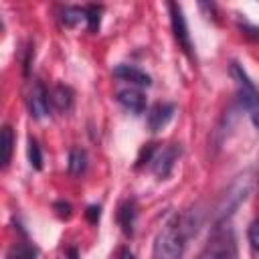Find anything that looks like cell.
Returning <instances> with one entry per match:
<instances>
[{
  "label": "cell",
  "mask_w": 259,
  "mask_h": 259,
  "mask_svg": "<svg viewBox=\"0 0 259 259\" xmlns=\"http://www.w3.org/2000/svg\"><path fill=\"white\" fill-rule=\"evenodd\" d=\"M115 99H117V103H119L123 109L132 111V113H136V115H140V113L146 111V97H144V93H142L138 87L119 89V91L115 93Z\"/></svg>",
  "instance_id": "ba28073f"
},
{
  "label": "cell",
  "mask_w": 259,
  "mask_h": 259,
  "mask_svg": "<svg viewBox=\"0 0 259 259\" xmlns=\"http://www.w3.org/2000/svg\"><path fill=\"white\" fill-rule=\"evenodd\" d=\"M115 259H136V257H134V253H132V251H130L127 247H121V249L117 251Z\"/></svg>",
  "instance_id": "44dd1931"
},
{
  "label": "cell",
  "mask_w": 259,
  "mask_h": 259,
  "mask_svg": "<svg viewBox=\"0 0 259 259\" xmlns=\"http://www.w3.org/2000/svg\"><path fill=\"white\" fill-rule=\"evenodd\" d=\"M235 257V245L231 237H214L206 249L200 253L198 259H233Z\"/></svg>",
  "instance_id": "9c48e42d"
},
{
  "label": "cell",
  "mask_w": 259,
  "mask_h": 259,
  "mask_svg": "<svg viewBox=\"0 0 259 259\" xmlns=\"http://www.w3.org/2000/svg\"><path fill=\"white\" fill-rule=\"evenodd\" d=\"M81 20H85V8H79V6H65L61 10V22L65 26H77Z\"/></svg>",
  "instance_id": "5bb4252c"
},
{
  "label": "cell",
  "mask_w": 259,
  "mask_h": 259,
  "mask_svg": "<svg viewBox=\"0 0 259 259\" xmlns=\"http://www.w3.org/2000/svg\"><path fill=\"white\" fill-rule=\"evenodd\" d=\"M28 162H30V166L34 168V170H40L42 168V152H40V146H38V142L34 140V138H30L28 140Z\"/></svg>",
  "instance_id": "e0dca14e"
},
{
  "label": "cell",
  "mask_w": 259,
  "mask_h": 259,
  "mask_svg": "<svg viewBox=\"0 0 259 259\" xmlns=\"http://www.w3.org/2000/svg\"><path fill=\"white\" fill-rule=\"evenodd\" d=\"M26 105H28V111L34 119H42L49 115V109H51V93L45 89L42 83L34 81L28 89V97H26Z\"/></svg>",
  "instance_id": "5b68a950"
},
{
  "label": "cell",
  "mask_w": 259,
  "mask_h": 259,
  "mask_svg": "<svg viewBox=\"0 0 259 259\" xmlns=\"http://www.w3.org/2000/svg\"><path fill=\"white\" fill-rule=\"evenodd\" d=\"M113 77L130 83V87H150L152 85V77L148 73H144L142 69H138L134 65H125V63H121L113 69Z\"/></svg>",
  "instance_id": "52a82bcc"
},
{
  "label": "cell",
  "mask_w": 259,
  "mask_h": 259,
  "mask_svg": "<svg viewBox=\"0 0 259 259\" xmlns=\"http://www.w3.org/2000/svg\"><path fill=\"white\" fill-rule=\"evenodd\" d=\"M12 150H14V132H12V127L6 123V125L2 127V158H0L2 168H6V166L10 164Z\"/></svg>",
  "instance_id": "4fadbf2b"
},
{
  "label": "cell",
  "mask_w": 259,
  "mask_h": 259,
  "mask_svg": "<svg viewBox=\"0 0 259 259\" xmlns=\"http://www.w3.org/2000/svg\"><path fill=\"white\" fill-rule=\"evenodd\" d=\"M85 22H87V28L91 32H95L99 28V22H101V8L95 4L85 6Z\"/></svg>",
  "instance_id": "2e32d148"
},
{
  "label": "cell",
  "mask_w": 259,
  "mask_h": 259,
  "mask_svg": "<svg viewBox=\"0 0 259 259\" xmlns=\"http://www.w3.org/2000/svg\"><path fill=\"white\" fill-rule=\"evenodd\" d=\"M168 12H170L172 32H174V38H176L178 47H180L188 57H194V53H192V40H190V34H188V26H186V18H184L182 6L176 4V2H170V4H168Z\"/></svg>",
  "instance_id": "277c9868"
},
{
  "label": "cell",
  "mask_w": 259,
  "mask_h": 259,
  "mask_svg": "<svg viewBox=\"0 0 259 259\" xmlns=\"http://www.w3.org/2000/svg\"><path fill=\"white\" fill-rule=\"evenodd\" d=\"M249 243H251V247L259 253V217L249 225Z\"/></svg>",
  "instance_id": "ac0fdd59"
},
{
  "label": "cell",
  "mask_w": 259,
  "mask_h": 259,
  "mask_svg": "<svg viewBox=\"0 0 259 259\" xmlns=\"http://www.w3.org/2000/svg\"><path fill=\"white\" fill-rule=\"evenodd\" d=\"M51 105L61 111V113H67L71 107H73V89L67 87V85H57L53 91H51Z\"/></svg>",
  "instance_id": "30bf717a"
},
{
  "label": "cell",
  "mask_w": 259,
  "mask_h": 259,
  "mask_svg": "<svg viewBox=\"0 0 259 259\" xmlns=\"http://www.w3.org/2000/svg\"><path fill=\"white\" fill-rule=\"evenodd\" d=\"M85 217H87L89 223L95 225V223L99 221V217H101V206H99V204H91V206L85 210Z\"/></svg>",
  "instance_id": "d6986e66"
},
{
  "label": "cell",
  "mask_w": 259,
  "mask_h": 259,
  "mask_svg": "<svg viewBox=\"0 0 259 259\" xmlns=\"http://www.w3.org/2000/svg\"><path fill=\"white\" fill-rule=\"evenodd\" d=\"M67 168L73 176H81L87 170V152L83 148H73L69 152V160H67Z\"/></svg>",
  "instance_id": "7c38bea8"
},
{
  "label": "cell",
  "mask_w": 259,
  "mask_h": 259,
  "mask_svg": "<svg viewBox=\"0 0 259 259\" xmlns=\"http://www.w3.org/2000/svg\"><path fill=\"white\" fill-rule=\"evenodd\" d=\"M174 103H166V101H158L154 103L150 109H148V115H146V121H148V127L150 132H160L172 117H174Z\"/></svg>",
  "instance_id": "8992f818"
},
{
  "label": "cell",
  "mask_w": 259,
  "mask_h": 259,
  "mask_svg": "<svg viewBox=\"0 0 259 259\" xmlns=\"http://www.w3.org/2000/svg\"><path fill=\"white\" fill-rule=\"evenodd\" d=\"M36 255H38V251H36V247L32 245V243H18V245H14L10 251H8V257L6 259H36Z\"/></svg>",
  "instance_id": "9a60e30c"
},
{
  "label": "cell",
  "mask_w": 259,
  "mask_h": 259,
  "mask_svg": "<svg viewBox=\"0 0 259 259\" xmlns=\"http://www.w3.org/2000/svg\"><path fill=\"white\" fill-rule=\"evenodd\" d=\"M231 77L235 79L237 95H239L241 105L247 109L255 130L259 132V89H257V85L249 79V75L243 71V67L239 63L231 65Z\"/></svg>",
  "instance_id": "7a4b0ae2"
},
{
  "label": "cell",
  "mask_w": 259,
  "mask_h": 259,
  "mask_svg": "<svg viewBox=\"0 0 259 259\" xmlns=\"http://www.w3.org/2000/svg\"><path fill=\"white\" fill-rule=\"evenodd\" d=\"M178 156H180V146L178 144H168L164 148H156L154 154H152V158H150V162H148V168L160 180H164V178L170 176V172H172L174 162L178 160Z\"/></svg>",
  "instance_id": "3957f363"
},
{
  "label": "cell",
  "mask_w": 259,
  "mask_h": 259,
  "mask_svg": "<svg viewBox=\"0 0 259 259\" xmlns=\"http://www.w3.org/2000/svg\"><path fill=\"white\" fill-rule=\"evenodd\" d=\"M55 208H61L59 214H61L63 219H69V217H71V204H69V202H55Z\"/></svg>",
  "instance_id": "ffe728a7"
},
{
  "label": "cell",
  "mask_w": 259,
  "mask_h": 259,
  "mask_svg": "<svg viewBox=\"0 0 259 259\" xmlns=\"http://www.w3.org/2000/svg\"><path fill=\"white\" fill-rule=\"evenodd\" d=\"M136 217H138V210H136V202L134 200H125L121 202L119 210H117V221H119V227L125 235H134V223H136Z\"/></svg>",
  "instance_id": "8fae6325"
},
{
  "label": "cell",
  "mask_w": 259,
  "mask_h": 259,
  "mask_svg": "<svg viewBox=\"0 0 259 259\" xmlns=\"http://www.w3.org/2000/svg\"><path fill=\"white\" fill-rule=\"evenodd\" d=\"M192 231H196V227L188 221V214L172 217L156 235L152 259H180L186 239L192 235Z\"/></svg>",
  "instance_id": "6da1fadb"
}]
</instances>
